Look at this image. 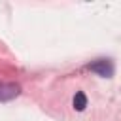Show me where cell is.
<instances>
[{
	"label": "cell",
	"instance_id": "6da1fadb",
	"mask_svg": "<svg viewBox=\"0 0 121 121\" xmlns=\"http://www.w3.org/2000/svg\"><path fill=\"white\" fill-rule=\"evenodd\" d=\"M89 70L102 76V78H112L113 76V62L110 59H98V60L89 64Z\"/></svg>",
	"mask_w": 121,
	"mask_h": 121
},
{
	"label": "cell",
	"instance_id": "7a4b0ae2",
	"mask_svg": "<svg viewBox=\"0 0 121 121\" xmlns=\"http://www.w3.org/2000/svg\"><path fill=\"white\" fill-rule=\"evenodd\" d=\"M21 87L17 83H2L0 81V102H8L13 100L15 96H19Z\"/></svg>",
	"mask_w": 121,
	"mask_h": 121
},
{
	"label": "cell",
	"instance_id": "3957f363",
	"mask_svg": "<svg viewBox=\"0 0 121 121\" xmlns=\"http://www.w3.org/2000/svg\"><path fill=\"white\" fill-rule=\"evenodd\" d=\"M72 108H74L76 112H83V110L87 108V95H85L83 91H76V95H74V98H72Z\"/></svg>",
	"mask_w": 121,
	"mask_h": 121
}]
</instances>
